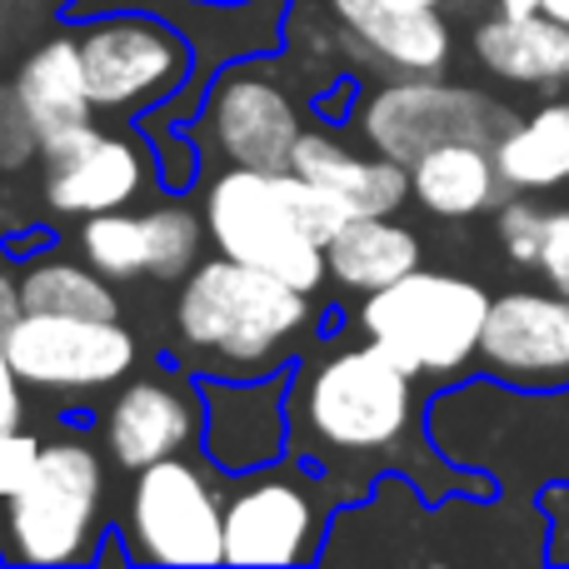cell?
<instances>
[{"mask_svg":"<svg viewBox=\"0 0 569 569\" xmlns=\"http://www.w3.org/2000/svg\"><path fill=\"white\" fill-rule=\"evenodd\" d=\"M420 375L375 340L310 345L290 365V455L320 465L360 500L380 475L400 470L430 500L445 495H500L485 475L455 470L425 430Z\"/></svg>","mask_w":569,"mask_h":569,"instance_id":"obj_1","label":"cell"},{"mask_svg":"<svg viewBox=\"0 0 569 569\" xmlns=\"http://www.w3.org/2000/svg\"><path fill=\"white\" fill-rule=\"evenodd\" d=\"M320 340V295L256 270L246 260L206 256L176 290L170 345L196 375H276Z\"/></svg>","mask_w":569,"mask_h":569,"instance_id":"obj_2","label":"cell"},{"mask_svg":"<svg viewBox=\"0 0 569 569\" xmlns=\"http://www.w3.org/2000/svg\"><path fill=\"white\" fill-rule=\"evenodd\" d=\"M425 430L455 470L485 475L500 500H540L550 485H569V385H520L465 375L425 405Z\"/></svg>","mask_w":569,"mask_h":569,"instance_id":"obj_3","label":"cell"},{"mask_svg":"<svg viewBox=\"0 0 569 569\" xmlns=\"http://www.w3.org/2000/svg\"><path fill=\"white\" fill-rule=\"evenodd\" d=\"M206 230L210 250L246 260L256 270L290 280L295 290L320 295L330 284L325 240L350 220V210L330 190L310 186L295 170H250L226 166L206 180Z\"/></svg>","mask_w":569,"mask_h":569,"instance_id":"obj_4","label":"cell"},{"mask_svg":"<svg viewBox=\"0 0 569 569\" xmlns=\"http://www.w3.org/2000/svg\"><path fill=\"white\" fill-rule=\"evenodd\" d=\"M106 445L66 430L0 485V560L6 565H100L106 550Z\"/></svg>","mask_w":569,"mask_h":569,"instance_id":"obj_5","label":"cell"},{"mask_svg":"<svg viewBox=\"0 0 569 569\" xmlns=\"http://www.w3.org/2000/svg\"><path fill=\"white\" fill-rule=\"evenodd\" d=\"M485 320H490V290L480 280L425 266L385 290L360 295L355 305V330L435 390L465 380L470 365H480Z\"/></svg>","mask_w":569,"mask_h":569,"instance_id":"obj_6","label":"cell"},{"mask_svg":"<svg viewBox=\"0 0 569 569\" xmlns=\"http://www.w3.org/2000/svg\"><path fill=\"white\" fill-rule=\"evenodd\" d=\"M350 485L284 455L250 475H226V565H320Z\"/></svg>","mask_w":569,"mask_h":569,"instance_id":"obj_7","label":"cell"},{"mask_svg":"<svg viewBox=\"0 0 569 569\" xmlns=\"http://www.w3.org/2000/svg\"><path fill=\"white\" fill-rule=\"evenodd\" d=\"M116 535L130 565H226L220 470L196 450L136 470Z\"/></svg>","mask_w":569,"mask_h":569,"instance_id":"obj_8","label":"cell"},{"mask_svg":"<svg viewBox=\"0 0 569 569\" xmlns=\"http://www.w3.org/2000/svg\"><path fill=\"white\" fill-rule=\"evenodd\" d=\"M76 30L96 106L110 120H146L196 80V40L156 10H100L80 16Z\"/></svg>","mask_w":569,"mask_h":569,"instance_id":"obj_9","label":"cell"},{"mask_svg":"<svg viewBox=\"0 0 569 569\" xmlns=\"http://www.w3.org/2000/svg\"><path fill=\"white\" fill-rule=\"evenodd\" d=\"M305 100L276 56L230 60L210 76L200 110L190 120L196 140L220 166L290 170V156L305 136Z\"/></svg>","mask_w":569,"mask_h":569,"instance_id":"obj_10","label":"cell"},{"mask_svg":"<svg viewBox=\"0 0 569 569\" xmlns=\"http://www.w3.org/2000/svg\"><path fill=\"white\" fill-rule=\"evenodd\" d=\"M515 120L520 116L505 100L470 86H455L445 76H385L380 86L365 90L345 126L380 156L415 166L425 150L445 146V140H485V146H495Z\"/></svg>","mask_w":569,"mask_h":569,"instance_id":"obj_11","label":"cell"},{"mask_svg":"<svg viewBox=\"0 0 569 569\" xmlns=\"http://www.w3.org/2000/svg\"><path fill=\"white\" fill-rule=\"evenodd\" d=\"M150 186H160V160L146 130L90 120L40 150V196L56 220L130 210Z\"/></svg>","mask_w":569,"mask_h":569,"instance_id":"obj_12","label":"cell"},{"mask_svg":"<svg viewBox=\"0 0 569 569\" xmlns=\"http://www.w3.org/2000/svg\"><path fill=\"white\" fill-rule=\"evenodd\" d=\"M0 340H6L10 365H16V375L30 390H56V395L116 390L140 365V340L120 320L20 310V320Z\"/></svg>","mask_w":569,"mask_h":569,"instance_id":"obj_13","label":"cell"},{"mask_svg":"<svg viewBox=\"0 0 569 569\" xmlns=\"http://www.w3.org/2000/svg\"><path fill=\"white\" fill-rule=\"evenodd\" d=\"M96 435L110 465L130 475L156 460H170V455L200 450V435H206L200 375L186 365H156L146 375H126L110 405L100 410Z\"/></svg>","mask_w":569,"mask_h":569,"instance_id":"obj_14","label":"cell"},{"mask_svg":"<svg viewBox=\"0 0 569 569\" xmlns=\"http://www.w3.org/2000/svg\"><path fill=\"white\" fill-rule=\"evenodd\" d=\"M206 435L200 455L220 475H250L290 455V370L200 375Z\"/></svg>","mask_w":569,"mask_h":569,"instance_id":"obj_15","label":"cell"},{"mask_svg":"<svg viewBox=\"0 0 569 569\" xmlns=\"http://www.w3.org/2000/svg\"><path fill=\"white\" fill-rule=\"evenodd\" d=\"M480 375L520 390L569 385V295L505 290L490 300L480 335Z\"/></svg>","mask_w":569,"mask_h":569,"instance_id":"obj_16","label":"cell"},{"mask_svg":"<svg viewBox=\"0 0 569 569\" xmlns=\"http://www.w3.org/2000/svg\"><path fill=\"white\" fill-rule=\"evenodd\" d=\"M345 60L380 76H445L455 56L450 20L440 10H405L390 0H330Z\"/></svg>","mask_w":569,"mask_h":569,"instance_id":"obj_17","label":"cell"},{"mask_svg":"<svg viewBox=\"0 0 569 569\" xmlns=\"http://www.w3.org/2000/svg\"><path fill=\"white\" fill-rule=\"evenodd\" d=\"M350 126H335V120L315 116L305 126L300 146L290 156V170L305 176L310 186L330 190L350 216H395L410 200V166L380 156L375 146L345 136Z\"/></svg>","mask_w":569,"mask_h":569,"instance_id":"obj_18","label":"cell"},{"mask_svg":"<svg viewBox=\"0 0 569 569\" xmlns=\"http://www.w3.org/2000/svg\"><path fill=\"white\" fill-rule=\"evenodd\" d=\"M510 196L495 146L485 140H445L410 166V200L435 220H475Z\"/></svg>","mask_w":569,"mask_h":569,"instance_id":"obj_19","label":"cell"},{"mask_svg":"<svg viewBox=\"0 0 569 569\" xmlns=\"http://www.w3.org/2000/svg\"><path fill=\"white\" fill-rule=\"evenodd\" d=\"M10 80L20 86V96H26L46 140L90 126L100 116L96 90H90V70H86V50H80V30H56V36L36 40L20 56Z\"/></svg>","mask_w":569,"mask_h":569,"instance_id":"obj_20","label":"cell"},{"mask_svg":"<svg viewBox=\"0 0 569 569\" xmlns=\"http://www.w3.org/2000/svg\"><path fill=\"white\" fill-rule=\"evenodd\" d=\"M475 60L505 86H569V26L555 16H500L475 26Z\"/></svg>","mask_w":569,"mask_h":569,"instance_id":"obj_21","label":"cell"},{"mask_svg":"<svg viewBox=\"0 0 569 569\" xmlns=\"http://www.w3.org/2000/svg\"><path fill=\"white\" fill-rule=\"evenodd\" d=\"M420 236L395 216H350L325 240L330 284L350 295H370L405 280L410 270H420Z\"/></svg>","mask_w":569,"mask_h":569,"instance_id":"obj_22","label":"cell"},{"mask_svg":"<svg viewBox=\"0 0 569 569\" xmlns=\"http://www.w3.org/2000/svg\"><path fill=\"white\" fill-rule=\"evenodd\" d=\"M500 176L515 196H540V190L569 186V100L520 116L495 140Z\"/></svg>","mask_w":569,"mask_h":569,"instance_id":"obj_23","label":"cell"},{"mask_svg":"<svg viewBox=\"0 0 569 569\" xmlns=\"http://www.w3.org/2000/svg\"><path fill=\"white\" fill-rule=\"evenodd\" d=\"M20 295H26V310L80 315V320H120L116 280L100 276L86 256H66L56 246L20 266Z\"/></svg>","mask_w":569,"mask_h":569,"instance_id":"obj_24","label":"cell"},{"mask_svg":"<svg viewBox=\"0 0 569 569\" xmlns=\"http://www.w3.org/2000/svg\"><path fill=\"white\" fill-rule=\"evenodd\" d=\"M146 230H150V280L160 284H180L210 250L206 210L190 206L186 196H170V190L166 200L146 206Z\"/></svg>","mask_w":569,"mask_h":569,"instance_id":"obj_25","label":"cell"},{"mask_svg":"<svg viewBox=\"0 0 569 569\" xmlns=\"http://www.w3.org/2000/svg\"><path fill=\"white\" fill-rule=\"evenodd\" d=\"M76 250L116 284L150 280V230L146 210H100V216L80 220Z\"/></svg>","mask_w":569,"mask_h":569,"instance_id":"obj_26","label":"cell"},{"mask_svg":"<svg viewBox=\"0 0 569 569\" xmlns=\"http://www.w3.org/2000/svg\"><path fill=\"white\" fill-rule=\"evenodd\" d=\"M40 150H46V136H40L20 86L0 80V176H20V170L40 166Z\"/></svg>","mask_w":569,"mask_h":569,"instance_id":"obj_27","label":"cell"},{"mask_svg":"<svg viewBox=\"0 0 569 569\" xmlns=\"http://www.w3.org/2000/svg\"><path fill=\"white\" fill-rule=\"evenodd\" d=\"M545 230H550V210L535 206L530 196H510L495 210V236H500L505 256H510L515 266H540Z\"/></svg>","mask_w":569,"mask_h":569,"instance_id":"obj_28","label":"cell"},{"mask_svg":"<svg viewBox=\"0 0 569 569\" xmlns=\"http://www.w3.org/2000/svg\"><path fill=\"white\" fill-rule=\"evenodd\" d=\"M150 140H156V160H160V190L190 196V186H200V176H206V166H210V156L196 140V130L170 126V130H156Z\"/></svg>","mask_w":569,"mask_h":569,"instance_id":"obj_29","label":"cell"},{"mask_svg":"<svg viewBox=\"0 0 569 569\" xmlns=\"http://www.w3.org/2000/svg\"><path fill=\"white\" fill-rule=\"evenodd\" d=\"M540 515H545V560L569 565V485L540 490Z\"/></svg>","mask_w":569,"mask_h":569,"instance_id":"obj_30","label":"cell"},{"mask_svg":"<svg viewBox=\"0 0 569 569\" xmlns=\"http://www.w3.org/2000/svg\"><path fill=\"white\" fill-rule=\"evenodd\" d=\"M535 270L550 280V290L569 295V210H550V230H545V250Z\"/></svg>","mask_w":569,"mask_h":569,"instance_id":"obj_31","label":"cell"},{"mask_svg":"<svg viewBox=\"0 0 569 569\" xmlns=\"http://www.w3.org/2000/svg\"><path fill=\"white\" fill-rule=\"evenodd\" d=\"M20 390H26V380L16 375L6 340H0V445L20 440V425H26V395Z\"/></svg>","mask_w":569,"mask_h":569,"instance_id":"obj_32","label":"cell"},{"mask_svg":"<svg viewBox=\"0 0 569 569\" xmlns=\"http://www.w3.org/2000/svg\"><path fill=\"white\" fill-rule=\"evenodd\" d=\"M20 310H26V295H20V276H10V270L0 266V335H6L10 325L20 320Z\"/></svg>","mask_w":569,"mask_h":569,"instance_id":"obj_33","label":"cell"},{"mask_svg":"<svg viewBox=\"0 0 569 569\" xmlns=\"http://www.w3.org/2000/svg\"><path fill=\"white\" fill-rule=\"evenodd\" d=\"M40 250H50V236H46V230H20V236L6 240V256L20 260V266H26V260H36Z\"/></svg>","mask_w":569,"mask_h":569,"instance_id":"obj_34","label":"cell"},{"mask_svg":"<svg viewBox=\"0 0 569 569\" xmlns=\"http://www.w3.org/2000/svg\"><path fill=\"white\" fill-rule=\"evenodd\" d=\"M545 0H500V16H540Z\"/></svg>","mask_w":569,"mask_h":569,"instance_id":"obj_35","label":"cell"},{"mask_svg":"<svg viewBox=\"0 0 569 569\" xmlns=\"http://www.w3.org/2000/svg\"><path fill=\"white\" fill-rule=\"evenodd\" d=\"M545 16H555V20L569 26V0H545Z\"/></svg>","mask_w":569,"mask_h":569,"instance_id":"obj_36","label":"cell"},{"mask_svg":"<svg viewBox=\"0 0 569 569\" xmlns=\"http://www.w3.org/2000/svg\"><path fill=\"white\" fill-rule=\"evenodd\" d=\"M390 6H405V10H440L445 0H390Z\"/></svg>","mask_w":569,"mask_h":569,"instance_id":"obj_37","label":"cell"},{"mask_svg":"<svg viewBox=\"0 0 569 569\" xmlns=\"http://www.w3.org/2000/svg\"><path fill=\"white\" fill-rule=\"evenodd\" d=\"M40 6H60V10H70V6H76V0H40Z\"/></svg>","mask_w":569,"mask_h":569,"instance_id":"obj_38","label":"cell"},{"mask_svg":"<svg viewBox=\"0 0 569 569\" xmlns=\"http://www.w3.org/2000/svg\"><path fill=\"white\" fill-rule=\"evenodd\" d=\"M0 46H6V40H0Z\"/></svg>","mask_w":569,"mask_h":569,"instance_id":"obj_39","label":"cell"},{"mask_svg":"<svg viewBox=\"0 0 569 569\" xmlns=\"http://www.w3.org/2000/svg\"><path fill=\"white\" fill-rule=\"evenodd\" d=\"M0 565H6V560H0Z\"/></svg>","mask_w":569,"mask_h":569,"instance_id":"obj_40","label":"cell"}]
</instances>
